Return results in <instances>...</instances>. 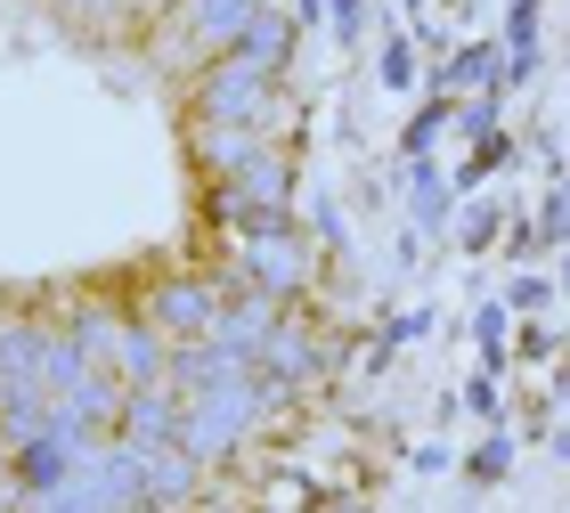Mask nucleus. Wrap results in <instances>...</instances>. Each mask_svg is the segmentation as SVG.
I'll list each match as a JSON object with an SVG mask.
<instances>
[{
    "label": "nucleus",
    "mask_w": 570,
    "mask_h": 513,
    "mask_svg": "<svg viewBox=\"0 0 570 513\" xmlns=\"http://www.w3.org/2000/svg\"><path fill=\"white\" fill-rule=\"evenodd\" d=\"M115 441H131V448H171L179 441V392H171V383H139V392H122Z\"/></svg>",
    "instance_id": "nucleus-8"
},
{
    "label": "nucleus",
    "mask_w": 570,
    "mask_h": 513,
    "mask_svg": "<svg viewBox=\"0 0 570 513\" xmlns=\"http://www.w3.org/2000/svg\"><path fill=\"white\" fill-rule=\"evenodd\" d=\"M262 147H269L262 131H213V122H196V171L204 179H237Z\"/></svg>",
    "instance_id": "nucleus-13"
},
{
    "label": "nucleus",
    "mask_w": 570,
    "mask_h": 513,
    "mask_svg": "<svg viewBox=\"0 0 570 513\" xmlns=\"http://www.w3.org/2000/svg\"><path fill=\"white\" fill-rule=\"evenodd\" d=\"M334 358H343V343H326L309 318H294L285 310L277 326H269V343H262V358H253V375L269 383V399H285V392H302V383H318Z\"/></svg>",
    "instance_id": "nucleus-4"
},
{
    "label": "nucleus",
    "mask_w": 570,
    "mask_h": 513,
    "mask_svg": "<svg viewBox=\"0 0 570 513\" xmlns=\"http://www.w3.org/2000/svg\"><path fill=\"white\" fill-rule=\"evenodd\" d=\"M473 335H481V358H489V367H505V343H513V318H505V302H481Z\"/></svg>",
    "instance_id": "nucleus-16"
},
{
    "label": "nucleus",
    "mask_w": 570,
    "mask_h": 513,
    "mask_svg": "<svg viewBox=\"0 0 570 513\" xmlns=\"http://www.w3.org/2000/svg\"><path fill=\"white\" fill-rule=\"evenodd\" d=\"M449 196L456 179L440 164H407V204H416V228H449Z\"/></svg>",
    "instance_id": "nucleus-14"
},
{
    "label": "nucleus",
    "mask_w": 570,
    "mask_h": 513,
    "mask_svg": "<svg viewBox=\"0 0 570 513\" xmlns=\"http://www.w3.org/2000/svg\"><path fill=\"white\" fill-rule=\"evenodd\" d=\"M122 448H131V441H122ZM131 465H139V505L147 513H188L196 490H204V465L179 441L171 448H131Z\"/></svg>",
    "instance_id": "nucleus-7"
},
{
    "label": "nucleus",
    "mask_w": 570,
    "mask_h": 513,
    "mask_svg": "<svg viewBox=\"0 0 570 513\" xmlns=\"http://www.w3.org/2000/svg\"><path fill=\"white\" fill-rule=\"evenodd\" d=\"M262 9H269V0H188L179 24H188V49H196V58H228L237 33H245Z\"/></svg>",
    "instance_id": "nucleus-9"
},
{
    "label": "nucleus",
    "mask_w": 570,
    "mask_h": 513,
    "mask_svg": "<svg viewBox=\"0 0 570 513\" xmlns=\"http://www.w3.org/2000/svg\"><path fill=\"white\" fill-rule=\"evenodd\" d=\"M237 286L245 294H269V302L309 294V237L294 228V213L237 228Z\"/></svg>",
    "instance_id": "nucleus-3"
},
{
    "label": "nucleus",
    "mask_w": 570,
    "mask_h": 513,
    "mask_svg": "<svg viewBox=\"0 0 570 513\" xmlns=\"http://www.w3.org/2000/svg\"><path fill=\"white\" fill-rule=\"evenodd\" d=\"M562 294H570V253H562Z\"/></svg>",
    "instance_id": "nucleus-26"
},
{
    "label": "nucleus",
    "mask_w": 570,
    "mask_h": 513,
    "mask_svg": "<svg viewBox=\"0 0 570 513\" xmlns=\"http://www.w3.org/2000/svg\"><path fill=\"white\" fill-rule=\"evenodd\" d=\"M562 237H570V171L554 179V196H547V213H538L530 245H562Z\"/></svg>",
    "instance_id": "nucleus-17"
},
{
    "label": "nucleus",
    "mask_w": 570,
    "mask_h": 513,
    "mask_svg": "<svg viewBox=\"0 0 570 513\" xmlns=\"http://www.w3.org/2000/svg\"><path fill=\"white\" fill-rule=\"evenodd\" d=\"M188 115L213 122V131H262L269 139V122H277V73L245 66L237 49H228V58H204L196 82H188Z\"/></svg>",
    "instance_id": "nucleus-2"
},
{
    "label": "nucleus",
    "mask_w": 570,
    "mask_h": 513,
    "mask_svg": "<svg viewBox=\"0 0 570 513\" xmlns=\"http://www.w3.org/2000/svg\"><path fill=\"white\" fill-rule=\"evenodd\" d=\"M326 24L343 41H358V33H367V0H326Z\"/></svg>",
    "instance_id": "nucleus-20"
},
{
    "label": "nucleus",
    "mask_w": 570,
    "mask_h": 513,
    "mask_svg": "<svg viewBox=\"0 0 570 513\" xmlns=\"http://www.w3.org/2000/svg\"><path fill=\"white\" fill-rule=\"evenodd\" d=\"M432 90L440 98H498L505 90V49L498 41H464L456 58L432 73Z\"/></svg>",
    "instance_id": "nucleus-10"
},
{
    "label": "nucleus",
    "mask_w": 570,
    "mask_h": 513,
    "mask_svg": "<svg viewBox=\"0 0 570 513\" xmlns=\"http://www.w3.org/2000/svg\"><path fill=\"white\" fill-rule=\"evenodd\" d=\"M464 407H473V416H498V375H473V392H464Z\"/></svg>",
    "instance_id": "nucleus-22"
},
{
    "label": "nucleus",
    "mask_w": 570,
    "mask_h": 513,
    "mask_svg": "<svg viewBox=\"0 0 570 513\" xmlns=\"http://www.w3.org/2000/svg\"><path fill=\"white\" fill-rule=\"evenodd\" d=\"M164 367H171V343L164 335H155V326L147 318H122V335H115V383H122V392H139V383H164Z\"/></svg>",
    "instance_id": "nucleus-11"
},
{
    "label": "nucleus",
    "mask_w": 570,
    "mask_h": 513,
    "mask_svg": "<svg viewBox=\"0 0 570 513\" xmlns=\"http://www.w3.org/2000/svg\"><path fill=\"white\" fill-rule=\"evenodd\" d=\"M449 122H456V98H440V90H432V107H424L416 122H407V156L424 164V156H432V139L449 131Z\"/></svg>",
    "instance_id": "nucleus-15"
},
{
    "label": "nucleus",
    "mask_w": 570,
    "mask_h": 513,
    "mask_svg": "<svg viewBox=\"0 0 570 513\" xmlns=\"http://www.w3.org/2000/svg\"><path fill=\"white\" fill-rule=\"evenodd\" d=\"M49 351H58L49 318L0 310V399H49Z\"/></svg>",
    "instance_id": "nucleus-5"
},
{
    "label": "nucleus",
    "mask_w": 570,
    "mask_h": 513,
    "mask_svg": "<svg viewBox=\"0 0 570 513\" xmlns=\"http://www.w3.org/2000/svg\"><path fill=\"white\" fill-rule=\"evenodd\" d=\"M547 302H554L547 277H513V310H547Z\"/></svg>",
    "instance_id": "nucleus-21"
},
{
    "label": "nucleus",
    "mask_w": 570,
    "mask_h": 513,
    "mask_svg": "<svg viewBox=\"0 0 570 513\" xmlns=\"http://www.w3.org/2000/svg\"><path fill=\"white\" fill-rule=\"evenodd\" d=\"M220 277H155V286H147V326H155V335H164V343H204V335H213V318H220Z\"/></svg>",
    "instance_id": "nucleus-6"
},
{
    "label": "nucleus",
    "mask_w": 570,
    "mask_h": 513,
    "mask_svg": "<svg viewBox=\"0 0 570 513\" xmlns=\"http://www.w3.org/2000/svg\"><path fill=\"white\" fill-rule=\"evenodd\" d=\"M489 237H498V213H489V204H481V213H473V220H464V245H473V253H481Z\"/></svg>",
    "instance_id": "nucleus-24"
},
{
    "label": "nucleus",
    "mask_w": 570,
    "mask_h": 513,
    "mask_svg": "<svg viewBox=\"0 0 570 513\" xmlns=\"http://www.w3.org/2000/svg\"><path fill=\"white\" fill-rule=\"evenodd\" d=\"M505 465H513V448H505V432H498V441H481V448H473L464 481H481V490H489V481H505Z\"/></svg>",
    "instance_id": "nucleus-19"
},
{
    "label": "nucleus",
    "mask_w": 570,
    "mask_h": 513,
    "mask_svg": "<svg viewBox=\"0 0 570 513\" xmlns=\"http://www.w3.org/2000/svg\"><path fill=\"white\" fill-rule=\"evenodd\" d=\"M58 9H66V17H82V24H98V17H115L122 0H58Z\"/></svg>",
    "instance_id": "nucleus-23"
},
{
    "label": "nucleus",
    "mask_w": 570,
    "mask_h": 513,
    "mask_svg": "<svg viewBox=\"0 0 570 513\" xmlns=\"http://www.w3.org/2000/svg\"><path fill=\"white\" fill-rule=\"evenodd\" d=\"M424 9H432V0H407V17H424Z\"/></svg>",
    "instance_id": "nucleus-25"
},
{
    "label": "nucleus",
    "mask_w": 570,
    "mask_h": 513,
    "mask_svg": "<svg viewBox=\"0 0 570 513\" xmlns=\"http://www.w3.org/2000/svg\"><path fill=\"white\" fill-rule=\"evenodd\" d=\"M294 41H302V24H294V9L285 0H269L262 17L237 33V58L245 66H262V73H285V58H294Z\"/></svg>",
    "instance_id": "nucleus-12"
},
{
    "label": "nucleus",
    "mask_w": 570,
    "mask_h": 513,
    "mask_svg": "<svg viewBox=\"0 0 570 513\" xmlns=\"http://www.w3.org/2000/svg\"><path fill=\"white\" fill-rule=\"evenodd\" d=\"M375 66H383V90H416V41H407V33H400V41H383V58H375Z\"/></svg>",
    "instance_id": "nucleus-18"
},
{
    "label": "nucleus",
    "mask_w": 570,
    "mask_h": 513,
    "mask_svg": "<svg viewBox=\"0 0 570 513\" xmlns=\"http://www.w3.org/2000/svg\"><path fill=\"white\" fill-rule=\"evenodd\" d=\"M262 416H269V383L262 375H220L204 392H179V448L196 465H220V456H237L262 432Z\"/></svg>",
    "instance_id": "nucleus-1"
}]
</instances>
